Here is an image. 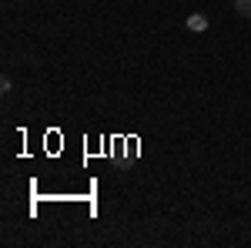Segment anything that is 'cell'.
Wrapping results in <instances>:
<instances>
[{
	"instance_id": "6da1fadb",
	"label": "cell",
	"mask_w": 251,
	"mask_h": 248,
	"mask_svg": "<svg viewBox=\"0 0 251 248\" xmlns=\"http://www.w3.org/2000/svg\"><path fill=\"white\" fill-rule=\"evenodd\" d=\"M188 30H194V34L208 30V17H201V14H191V17H188Z\"/></svg>"
},
{
	"instance_id": "7a4b0ae2",
	"label": "cell",
	"mask_w": 251,
	"mask_h": 248,
	"mask_svg": "<svg viewBox=\"0 0 251 248\" xmlns=\"http://www.w3.org/2000/svg\"><path fill=\"white\" fill-rule=\"evenodd\" d=\"M234 10H238L241 17H251V0H234Z\"/></svg>"
}]
</instances>
